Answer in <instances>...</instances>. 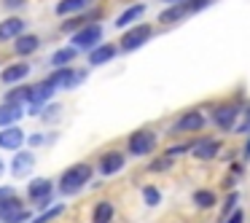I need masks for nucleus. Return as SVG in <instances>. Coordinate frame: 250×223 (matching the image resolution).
Instances as JSON below:
<instances>
[{
    "label": "nucleus",
    "mask_w": 250,
    "mask_h": 223,
    "mask_svg": "<svg viewBox=\"0 0 250 223\" xmlns=\"http://www.w3.org/2000/svg\"><path fill=\"white\" fill-rule=\"evenodd\" d=\"M89 180H92V167H89V164H83V162H78V164H73L70 169H65V172H62L60 191H62V194H76V191H81Z\"/></svg>",
    "instance_id": "1"
},
{
    "label": "nucleus",
    "mask_w": 250,
    "mask_h": 223,
    "mask_svg": "<svg viewBox=\"0 0 250 223\" xmlns=\"http://www.w3.org/2000/svg\"><path fill=\"white\" fill-rule=\"evenodd\" d=\"M151 35H153V27H151V24H137V27H132L129 33L121 35L119 49H121V51H137L140 46H146L148 41H151Z\"/></svg>",
    "instance_id": "2"
},
{
    "label": "nucleus",
    "mask_w": 250,
    "mask_h": 223,
    "mask_svg": "<svg viewBox=\"0 0 250 223\" xmlns=\"http://www.w3.org/2000/svg\"><path fill=\"white\" fill-rule=\"evenodd\" d=\"M156 135L151 129H137L129 135V153L132 156H148V153L156 148Z\"/></svg>",
    "instance_id": "3"
},
{
    "label": "nucleus",
    "mask_w": 250,
    "mask_h": 223,
    "mask_svg": "<svg viewBox=\"0 0 250 223\" xmlns=\"http://www.w3.org/2000/svg\"><path fill=\"white\" fill-rule=\"evenodd\" d=\"M239 113H242V105H239V102H226V105H218V108H215L212 121H215L218 129H237L234 121L239 119Z\"/></svg>",
    "instance_id": "4"
},
{
    "label": "nucleus",
    "mask_w": 250,
    "mask_h": 223,
    "mask_svg": "<svg viewBox=\"0 0 250 223\" xmlns=\"http://www.w3.org/2000/svg\"><path fill=\"white\" fill-rule=\"evenodd\" d=\"M27 218H30V210H24L17 196L0 202V221L3 223H22V221H27Z\"/></svg>",
    "instance_id": "5"
},
{
    "label": "nucleus",
    "mask_w": 250,
    "mask_h": 223,
    "mask_svg": "<svg viewBox=\"0 0 250 223\" xmlns=\"http://www.w3.org/2000/svg\"><path fill=\"white\" fill-rule=\"evenodd\" d=\"M100 38H103V27L97 22H92L73 35V46L76 49H94V46H100Z\"/></svg>",
    "instance_id": "6"
},
{
    "label": "nucleus",
    "mask_w": 250,
    "mask_h": 223,
    "mask_svg": "<svg viewBox=\"0 0 250 223\" xmlns=\"http://www.w3.org/2000/svg\"><path fill=\"white\" fill-rule=\"evenodd\" d=\"M205 124H207V119L202 110H188V113H183L175 121L172 132H199V129H205Z\"/></svg>",
    "instance_id": "7"
},
{
    "label": "nucleus",
    "mask_w": 250,
    "mask_h": 223,
    "mask_svg": "<svg viewBox=\"0 0 250 223\" xmlns=\"http://www.w3.org/2000/svg\"><path fill=\"white\" fill-rule=\"evenodd\" d=\"M24 142H27V137H24V132L19 129L17 124L0 129V148H3V151H19Z\"/></svg>",
    "instance_id": "8"
},
{
    "label": "nucleus",
    "mask_w": 250,
    "mask_h": 223,
    "mask_svg": "<svg viewBox=\"0 0 250 223\" xmlns=\"http://www.w3.org/2000/svg\"><path fill=\"white\" fill-rule=\"evenodd\" d=\"M51 191H54V183H51L49 178H35V180H30V185H27L30 202H38V204H43V202L51 199Z\"/></svg>",
    "instance_id": "9"
},
{
    "label": "nucleus",
    "mask_w": 250,
    "mask_h": 223,
    "mask_svg": "<svg viewBox=\"0 0 250 223\" xmlns=\"http://www.w3.org/2000/svg\"><path fill=\"white\" fill-rule=\"evenodd\" d=\"M218 148H221L218 140H212V137H202V140H194V145H191V156L199 159V162H210V159L218 156Z\"/></svg>",
    "instance_id": "10"
},
{
    "label": "nucleus",
    "mask_w": 250,
    "mask_h": 223,
    "mask_svg": "<svg viewBox=\"0 0 250 223\" xmlns=\"http://www.w3.org/2000/svg\"><path fill=\"white\" fill-rule=\"evenodd\" d=\"M24 19H19V17H8V19H3L0 22V43H6V41H17L19 35L24 33Z\"/></svg>",
    "instance_id": "11"
},
{
    "label": "nucleus",
    "mask_w": 250,
    "mask_h": 223,
    "mask_svg": "<svg viewBox=\"0 0 250 223\" xmlns=\"http://www.w3.org/2000/svg\"><path fill=\"white\" fill-rule=\"evenodd\" d=\"M97 169H100L103 175H116V172H121V169H124V153H119V151L103 153V156H100V162H97Z\"/></svg>",
    "instance_id": "12"
},
{
    "label": "nucleus",
    "mask_w": 250,
    "mask_h": 223,
    "mask_svg": "<svg viewBox=\"0 0 250 223\" xmlns=\"http://www.w3.org/2000/svg\"><path fill=\"white\" fill-rule=\"evenodd\" d=\"M81 78H83V73H73V67H57L49 81L54 83V86L70 89V86H76V83H81Z\"/></svg>",
    "instance_id": "13"
},
{
    "label": "nucleus",
    "mask_w": 250,
    "mask_h": 223,
    "mask_svg": "<svg viewBox=\"0 0 250 223\" xmlns=\"http://www.w3.org/2000/svg\"><path fill=\"white\" fill-rule=\"evenodd\" d=\"M119 54V49H116V43H103V46H94L92 54H89V65L100 67V65H108L113 57Z\"/></svg>",
    "instance_id": "14"
},
{
    "label": "nucleus",
    "mask_w": 250,
    "mask_h": 223,
    "mask_svg": "<svg viewBox=\"0 0 250 223\" xmlns=\"http://www.w3.org/2000/svg\"><path fill=\"white\" fill-rule=\"evenodd\" d=\"M54 89H57V86H54L51 81H43V83H38V86H33V100H30L33 105H30V113H38L41 105L49 102V100H51Z\"/></svg>",
    "instance_id": "15"
},
{
    "label": "nucleus",
    "mask_w": 250,
    "mask_h": 223,
    "mask_svg": "<svg viewBox=\"0 0 250 223\" xmlns=\"http://www.w3.org/2000/svg\"><path fill=\"white\" fill-rule=\"evenodd\" d=\"M33 167H35V156H33V153H30V151H17V156H14V162H11V172L17 175V178H24Z\"/></svg>",
    "instance_id": "16"
},
{
    "label": "nucleus",
    "mask_w": 250,
    "mask_h": 223,
    "mask_svg": "<svg viewBox=\"0 0 250 223\" xmlns=\"http://www.w3.org/2000/svg\"><path fill=\"white\" fill-rule=\"evenodd\" d=\"M38 46H41V38L38 35H19L17 41H14V51H17L19 57H30V54H35V51H38Z\"/></svg>",
    "instance_id": "17"
},
{
    "label": "nucleus",
    "mask_w": 250,
    "mask_h": 223,
    "mask_svg": "<svg viewBox=\"0 0 250 223\" xmlns=\"http://www.w3.org/2000/svg\"><path fill=\"white\" fill-rule=\"evenodd\" d=\"M22 105H17V102H3L0 105V129L3 126H14L19 119H22Z\"/></svg>",
    "instance_id": "18"
},
{
    "label": "nucleus",
    "mask_w": 250,
    "mask_h": 223,
    "mask_svg": "<svg viewBox=\"0 0 250 223\" xmlns=\"http://www.w3.org/2000/svg\"><path fill=\"white\" fill-rule=\"evenodd\" d=\"M30 76V65L27 62H17V65H8L6 70H3V83H11V86H17L22 78H27Z\"/></svg>",
    "instance_id": "19"
},
{
    "label": "nucleus",
    "mask_w": 250,
    "mask_h": 223,
    "mask_svg": "<svg viewBox=\"0 0 250 223\" xmlns=\"http://www.w3.org/2000/svg\"><path fill=\"white\" fill-rule=\"evenodd\" d=\"M188 14L191 11H188V6H186V0H183V3H172L167 11L159 14V22H162V24H175V22H180V19H186Z\"/></svg>",
    "instance_id": "20"
},
{
    "label": "nucleus",
    "mask_w": 250,
    "mask_h": 223,
    "mask_svg": "<svg viewBox=\"0 0 250 223\" xmlns=\"http://www.w3.org/2000/svg\"><path fill=\"white\" fill-rule=\"evenodd\" d=\"M94 19H100V11L94 14H78V17H70L62 22V30L65 33H78L81 27H86V22H94Z\"/></svg>",
    "instance_id": "21"
},
{
    "label": "nucleus",
    "mask_w": 250,
    "mask_h": 223,
    "mask_svg": "<svg viewBox=\"0 0 250 223\" xmlns=\"http://www.w3.org/2000/svg\"><path fill=\"white\" fill-rule=\"evenodd\" d=\"M76 57H78V49L73 43L65 46V49H57L54 54H51V67H67Z\"/></svg>",
    "instance_id": "22"
},
{
    "label": "nucleus",
    "mask_w": 250,
    "mask_h": 223,
    "mask_svg": "<svg viewBox=\"0 0 250 223\" xmlns=\"http://www.w3.org/2000/svg\"><path fill=\"white\" fill-rule=\"evenodd\" d=\"M116 215V207L110 202H97L94 204V212H92V221L94 223H110Z\"/></svg>",
    "instance_id": "23"
},
{
    "label": "nucleus",
    "mask_w": 250,
    "mask_h": 223,
    "mask_svg": "<svg viewBox=\"0 0 250 223\" xmlns=\"http://www.w3.org/2000/svg\"><path fill=\"white\" fill-rule=\"evenodd\" d=\"M146 14V3H137V6H129L124 14H121L119 19H116V27H126V24H132V22H137V19Z\"/></svg>",
    "instance_id": "24"
},
{
    "label": "nucleus",
    "mask_w": 250,
    "mask_h": 223,
    "mask_svg": "<svg viewBox=\"0 0 250 223\" xmlns=\"http://www.w3.org/2000/svg\"><path fill=\"white\" fill-rule=\"evenodd\" d=\"M30 100H33V86H27V83H19L6 94V102H17V105L30 102Z\"/></svg>",
    "instance_id": "25"
},
{
    "label": "nucleus",
    "mask_w": 250,
    "mask_h": 223,
    "mask_svg": "<svg viewBox=\"0 0 250 223\" xmlns=\"http://www.w3.org/2000/svg\"><path fill=\"white\" fill-rule=\"evenodd\" d=\"M83 6H89V0H60V3H57V14H60V17H73V14H78Z\"/></svg>",
    "instance_id": "26"
},
{
    "label": "nucleus",
    "mask_w": 250,
    "mask_h": 223,
    "mask_svg": "<svg viewBox=\"0 0 250 223\" xmlns=\"http://www.w3.org/2000/svg\"><path fill=\"white\" fill-rule=\"evenodd\" d=\"M194 204L199 207V210H210V207H215V194L212 191H196L194 194Z\"/></svg>",
    "instance_id": "27"
},
{
    "label": "nucleus",
    "mask_w": 250,
    "mask_h": 223,
    "mask_svg": "<svg viewBox=\"0 0 250 223\" xmlns=\"http://www.w3.org/2000/svg\"><path fill=\"white\" fill-rule=\"evenodd\" d=\"M143 199H146L148 207H159L162 204V191L156 185H143Z\"/></svg>",
    "instance_id": "28"
},
{
    "label": "nucleus",
    "mask_w": 250,
    "mask_h": 223,
    "mask_svg": "<svg viewBox=\"0 0 250 223\" xmlns=\"http://www.w3.org/2000/svg\"><path fill=\"white\" fill-rule=\"evenodd\" d=\"M237 199H239L237 194H229L226 204H223V212H221V223H223V221H226V218H229V215H231V212H234V204H237Z\"/></svg>",
    "instance_id": "29"
},
{
    "label": "nucleus",
    "mask_w": 250,
    "mask_h": 223,
    "mask_svg": "<svg viewBox=\"0 0 250 223\" xmlns=\"http://www.w3.org/2000/svg\"><path fill=\"white\" fill-rule=\"evenodd\" d=\"M62 212H65V204H57L54 210L43 212V215H41V218H38V221H35V223H49V221H54L57 215H62Z\"/></svg>",
    "instance_id": "30"
},
{
    "label": "nucleus",
    "mask_w": 250,
    "mask_h": 223,
    "mask_svg": "<svg viewBox=\"0 0 250 223\" xmlns=\"http://www.w3.org/2000/svg\"><path fill=\"white\" fill-rule=\"evenodd\" d=\"M186 6H188V11H202L205 6H210V0H186Z\"/></svg>",
    "instance_id": "31"
},
{
    "label": "nucleus",
    "mask_w": 250,
    "mask_h": 223,
    "mask_svg": "<svg viewBox=\"0 0 250 223\" xmlns=\"http://www.w3.org/2000/svg\"><path fill=\"white\" fill-rule=\"evenodd\" d=\"M167 167H169V159H156V162L151 164V172H164Z\"/></svg>",
    "instance_id": "32"
},
{
    "label": "nucleus",
    "mask_w": 250,
    "mask_h": 223,
    "mask_svg": "<svg viewBox=\"0 0 250 223\" xmlns=\"http://www.w3.org/2000/svg\"><path fill=\"white\" fill-rule=\"evenodd\" d=\"M237 132H250V105H248V110H245V121L237 126Z\"/></svg>",
    "instance_id": "33"
},
{
    "label": "nucleus",
    "mask_w": 250,
    "mask_h": 223,
    "mask_svg": "<svg viewBox=\"0 0 250 223\" xmlns=\"http://www.w3.org/2000/svg\"><path fill=\"white\" fill-rule=\"evenodd\" d=\"M11 196H17L11 185H0V202H3V199H11Z\"/></svg>",
    "instance_id": "34"
},
{
    "label": "nucleus",
    "mask_w": 250,
    "mask_h": 223,
    "mask_svg": "<svg viewBox=\"0 0 250 223\" xmlns=\"http://www.w3.org/2000/svg\"><path fill=\"white\" fill-rule=\"evenodd\" d=\"M242 221H245V218H242V212H239V210H234V212H231V215H229L223 223H242Z\"/></svg>",
    "instance_id": "35"
},
{
    "label": "nucleus",
    "mask_w": 250,
    "mask_h": 223,
    "mask_svg": "<svg viewBox=\"0 0 250 223\" xmlns=\"http://www.w3.org/2000/svg\"><path fill=\"white\" fill-rule=\"evenodd\" d=\"M3 6H6V8H22L24 0H3Z\"/></svg>",
    "instance_id": "36"
},
{
    "label": "nucleus",
    "mask_w": 250,
    "mask_h": 223,
    "mask_svg": "<svg viewBox=\"0 0 250 223\" xmlns=\"http://www.w3.org/2000/svg\"><path fill=\"white\" fill-rule=\"evenodd\" d=\"M30 145H33V148L43 145V135H30Z\"/></svg>",
    "instance_id": "37"
},
{
    "label": "nucleus",
    "mask_w": 250,
    "mask_h": 223,
    "mask_svg": "<svg viewBox=\"0 0 250 223\" xmlns=\"http://www.w3.org/2000/svg\"><path fill=\"white\" fill-rule=\"evenodd\" d=\"M245 159H250V140L245 142Z\"/></svg>",
    "instance_id": "38"
},
{
    "label": "nucleus",
    "mask_w": 250,
    "mask_h": 223,
    "mask_svg": "<svg viewBox=\"0 0 250 223\" xmlns=\"http://www.w3.org/2000/svg\"><path fill=\"white\" fill-rule=\"evenodd\" d=\"M6 172V164H3V159H0V175Z\"/></svg>",
    "instance_id": "39"
},
{
    "label": "nucleus",
    "mask_w": 250,
    "mask_h": 223,
    "mask_svg": "<svg viewBox=\"0 0 250 223\" xmlns=\"http://www.w3.org/2000/svg\"><path fill=\"white\" fill-rule=\"evenodd\" d=\"M164 3H169V6H172V3H183V0H164Z\"/></svg>",
    "instance_id": "40"
}]
</instances>
